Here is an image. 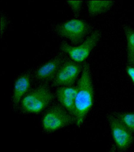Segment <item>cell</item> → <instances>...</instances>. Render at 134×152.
I'll return each instance as SVG.
<instances>
[{
	"mask_svg": "<svg viewBox=\"0 0 134 152\" xmlns=\"http://www.w3.org/2000/svg\"><path fill=\"white\" fill-rule=\"evenodd\" d=\"M100 38V34L94 31L80 45L72 46L67 43H63L60 48L62 51L67 54L75 62L81 63L88 58Z\"/></svg>",
	"mask_w": 134,
	"mask_h": 152,
	"instance_id": "4",
	"label": "cell"
},
{
	"mask_svg": "<svg viewBox=\"0 0 134 152\" xmlns=\"http://www.w3.org/2000/svg\"><path fill=\"white\" fill-rule=\"evenodd\" d=\"M52 94L46 86H41L26 94L21 101L22 109L26 113L38 114L52 102Z\"/></svg>",
	"mask_w": 134,
	"mask_h": 152,
	"instance_id": "2",
	"label": "cell"
},
{
	"mask_svg": "<svg viewBox=\"0 0 134 152\" xmlns=\"http://www.w3.org/2000/svg\"><path fill=\"white\" fill-rule=\"evenodd\" d=\"M31 86V78L28 74L19 76L15 80L12 94V102L17 106L25 96Z\"/></svg>",
	"mask_w": 134,
	"mask_h": 152,
	"instance_id": "10",
	"label": "cell"
},
{
	"mask_svg": "<svg viewBox=\"0 0 134 152\" xmlns=\"http://www.w3.org/2000/svg\"><path fill=\"white\" fill-rule=\"evenodd\" d=\"M1 36H2V34L4 33L5 30L6 28V26H7V19L6 18L4 17H1Z\"/></svg>",
	"mask_w": 134,
	"mask_h": 152,
	"instance_id": "16",
	"label": "cell"
},
{
	"mask_svg": "<svg viewBox=\"0 0 134 152\" xmlns=\"http://www.w3.org/2000/svg\"><path fill=\"white\" fill-rule=\"evenodd\" d=\"M118 119L130 132L134 134V113H124L118 116Z\"/></svg>",
	"mask_w": 134,
	"mask_h": 152,
	"instance_id": "13",
	"label": "cell"
},
{
	"mask_svg": "<svg viewBox=\"0 0 134 152\" xmlns=\"http://www.w3.org/2000/svg\"><path fill=\"white\" fill-rule=\"evenodd\" d=\"M77 91L76 86H63L58 88L56 92L58 101L74 118L76 113L75 100Z\"/></svg>",
	"mask_w": 134,
	"mask_h": 152,
	"instance_id": "8",
	"label": "cell"
},
{
	"mask_svg": "<svg viewBox=\"0 0 134 152\" xmlns=\"http://www.w3.org/2000/svg\"><path fill=\"white\" fill-rule=\"evenodd\" d=\"M75 122L80 126L91 109L94 102V89L90 67L88 64L83 66L81 76L76 86Z\"/></svg>",
	"mask_w": 134,
	"mask_h": 152,
	"instance_id": "1",
	"label": "cell"
},
{
	"mask_svg": "<svg viewBox=\"0 0 134 152\" xmlns=\"http://www.w3.org/2000/svg\"><path fill=\"white\" fill-rule=\"evenodd\" d=\"M67 2L72 9V11L75 14H78L81 9L83 1H67Z\"/></svg>",
	"mask_w": 134,
	"mask_h": 152,
	"instance_id": "14",
	"label": "cell"
},
{
	"mask_svg": "<svg viewBox=\"0 0 134 152\" xmlns=\"http://www.w3.org/2000/svg\"><path fill=\"white\" fill-rule=\"evenodd\" d=\"M114 3L113 1H89L87 3L88 11L91 15L100 14L111 8Z\"/></svg>",
	"mask_w": 134,
	"mask_h": 152,
	"instance_id": "11",
	"label": "cell"
},
{
	"mask_svg": "<svg viewBox=\"0 0 134 152\" xmlns=\"http://www.w3.org/2000/svg\"><path fill=\"white\" fill-rule=\"evenodd\" d=\"M127 41V57L129 66H134V30L128 26L124 28Z\"/></svg>",
	"mask_w": 134,
	"mask_h": 152,
	"instance_id": "12",
	"label": "cell"
},
{
	"mask_svg": "<svg viewBox=\"0 0 134 152\" xmlns=\"http://www.w3.org/2000/svg\"><path fill=\"white\" fill-rule=\"evenodd\" d=\"M74 117L63 107L55 105L50 108L42 118V125L47 132H54L71 125Z\"/></svg>",
	"mask_w": 134,
	"mask_h": 152,
	"instance_id": "3",
	"label": "cell"
},
{
	"mask_svg": "<svg viewBox=\"0 0 134 152\" xmlns=\"http://www.w3.org/2000/svg\"><path fill=\"white\" fill-rule=\"evenodd\" d=\"M82 69L81 66L75 61L64 63L53 79V84L56 86H72Z\"/></svg>",
	"mask_w": 134,
	"mask_h": 152,
	"instance_id": "6",
	"label": "cell"
},
{
	"mask_svg": "<svg viewBox=\"0 0 134 152\" xmlns=\"http://www.w3.org/2000/svg\"><path fill=\"white\" fill-rule=\"evenodd\" d=\"M89 30L88 25L82 20L72 19L58 26L57 32L73 44H77L83 40Z\"/></svg>",
	"mask_w": 134,
	"mask_h": 152,
	"instance_id": "5",
	"label": "cell"
},
{
	"mask_svg": "<svg viewBox=\"0 0 134 152\" xmlns=\"http://www.w3.org/2000/svg\"><path fill=\"white\" fill-rule=\"evenodd\" d=\"M64 57L60 55L46 63L36 71V78L41 81L54 79L60 67L64 63Z\"/></svg>",
	"mask_w": 134,
	"mask_h": 152,
	"instance_id": "9",
	"label": "cell"
},
{
	"mask_svg": "<svg viewBox=\"0 0 134 152\" xmlns=\"http://www.w3.org/2000/svg\"><path fill=\"white\" fill-rule=\"evenodd\" d=\"M112 136L117 146L121 150L127 149L133 140L132 133L118 119L109 117Z\"/></svg>",
	"mask_w": 134,
	"mask_h": 152,
	"instance_id": "7",
	"label": "cell"
},
{
	"mask_svg": "<svg viewBox=\"0 0 134 152\" xmlns=\"http://www.w3.org/2000/svg\"><path fill=\"white\" fill-rule=\"evenodd\" d=\"M126 72L134 84V67L129 66L127 67Z\"/></svg>",
	"mask_w": 134,
	"mask_h": 152,
	"instance_id": "15",
	"label": "cell"
}]
</instances>
